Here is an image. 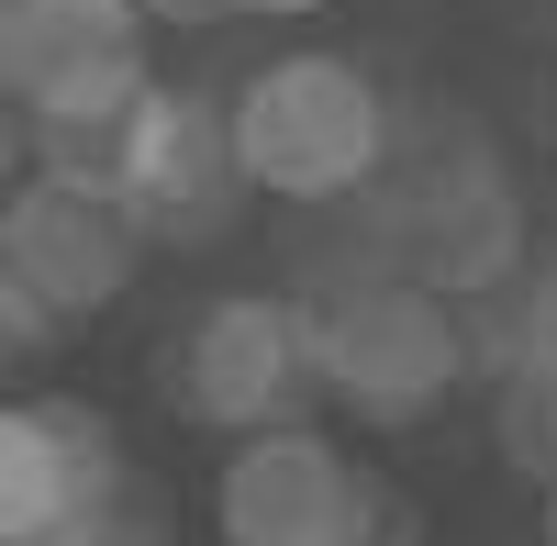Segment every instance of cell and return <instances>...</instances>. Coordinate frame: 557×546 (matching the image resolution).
Masks as SVG:
<instances>
[{"label":"cell","mask_w":557,"mask_h":546,"mask_svg":"<svg viewBox=\"0 0 557 546\" xmlns=\"http://www.w3.org/2000/svg\"><path fill=\"white\" fill-rule=\"evenodd\" d=\"M223 101H235V146H246L257 201H290V212H346L401 157V101L357 57H323V45L246 67Z\"/></svg>","instance_id":"cell-2"},{"label":"cell","mask_w":557,"mask_h":546,"mask_svg":"<svg viewBox=\"0 0 557 546\" xmlns=\"http://www.w3.org/2000/svg\"><path fill=\"white\" fill-rule=\"evenodd\" d=\"M546 357H557V346H546Z\"/></svg>","instance_id":"cell-15"},{"label":"cell","mask_w":557,"mask_h":546,"mask_svg":"<svg viewBox=\"0 0 557 546\" xmlns=\"http://www.w3.org/2000/svg\"><path fill=\"white\" fill-rule=\"evenodd\" d=\"M112 190L134 201V223H146L157 246H223L235 212L257 201L246 146H235V101H212V89H157V101L134 112V146H123Z\"/></svg>","instance_id":"cell-7"},{"label":"cell","mask_w":557,"mask_h":546,"mask_svg":"<svg viewBox=\"0 0 557 546\" xmlns=\"http://www.w3.org/2000/svg\"><path fill=\"white\" fill-rule=\"evenodd\" d=\"M246 12H268V23H301V12H323V0H246Z\"/></svg>","instance_id":"cell-13"},{"label":"cell","mask_w":557,"mask_h":546,"mask_svg":"<svg viewBox=\"0 0 557 546\" xmlns=\"http://www.w3.org/2000/svg\"><path fill=\"white\" fill-rule=\"evenodd\" d=\"M368 502V469L346 458L323 424H278L235 435V458L212 480V535L223 546H346Z\"/></svg>","instance_id":"cell-8"},{"label":"cell","mask_w":557,"mask_h":546,"mask_svg":"<svg viewBox=\"0 0 557 546\" xmlns=\"http://www.w3.org/2000/svg\"><path fill=\"white\" fill-rule=\"evenodd\" d=\"M146 223H134V201L112 190V178H67V167H23L12 212H0V280L34 290L57 324H101V312L146 280Z\"/></svg>","instance_id":"cell-5"},{"label":"cell","mask_w":557,"mask_h":546,"mask_svg":"<svg viewBox=\"0 0 557 546\" xmlns=\"http://www.w3.org/2000/svg\"><path fill=\"white\" fill-rule=\"evenodd\" d=\"M89 546H168V491H157V480H134V491H123V513L89 535Z\"/></svg>","instance_id":"cell-10"},{"label":"cell","mask_w":557,"mask_h":546,"mask_svg":"<svg viewBox=\"0 0 557 546\" xmlns=\"http://www.w3.org/2000/svg\"><path fill=\"white\" fill-rule=\"evenodd\" d=\"M346 212H357V257H380V268H401V280H424L446 301H491L535 268V223H524L513 167L446 112H401L391 178Z\"/></svg>","instance_id":"cell-1"},{"label":"cell","mask_w":557,"mask_h":546,"mask_svg":"<svg viewBox=\"0 0 557 546\" xmlns=\"http://www.w3.org/2000/svg\"><path fill=\"white\" fill-rule=\"evenodd\" d=\"M0 335H12L23 357H45V346H67V324H57V312H45L34 290H12V280H0Z\"/></svg>","instance_id":"cell-11"},{"label":"cell","mask_w":557,"mask_h":546,"mask_svg":"<svg viewBox=\"0 0 557 546\" xmlns=\"http://www.w3.org/2000/svg\"><path fill=\"white\" fill-rule=\"evenodd\" d=\"M301 301H312V335H323V390L368 424H424L491 369L480 312L424 290V280H401V268H380V257L301 280Z\"/></svg>","instance_id":"cell-3"},{"label":"cell","mask_w":557,"mask_h":546,"mask_svg":"<svg viewBox=\"0 0 557 546\" xmlns=\"http://www.w3.org/2000/svg\"><path fill=\"white\" fill-rule=\"evenodd\" d=\"M157 390L201 435H278L323 401V335L301 290H223L157 346Z\"/></svg>","instance_id":"cell-4"},{"label":"cell","mask_w":557,"mask_h":546,"mask_svg":"<svg viewBox=\"0 0 557 546\" xmlns=\"http://www.w3.org/2000/svg\"><path fill=\"white\" fill-rule=\"evenodd\" d=\"M546 546H557V480H546Z\"/></svg>","instance_id":"cell-14"},{"label":"cell","mask_w":557,"mask_h":546,"mask_svg":"<svg viewBox=\"0 0 557 546\" xmlns=\"http://www.w3.org/2000/svg\"><path fill=\"white\" fill-rule=\"evenodd\" d=\"M346 546H424V513H412L401 491L368 469V502H357V535H346Z\"/></svg>","instance_id":"cell-9"},{"label":"cell","mask_w":557,"mask_h":546,"mask_svg":"<svg viewBox=\"0 0 557 546\" xmlns=\"http://www.w3.org/2000/svg\"><path fill=\"white\" fill-rule=\"evenodd\" d=\"M146 12H157V23H235L246 0H146Z\"/></svg>","instance_id":"cell-12"},{"label":"cell","mask_w":557,"mask_h":546,"mask_svg":"<svg viewBox=\"0 0 557 546\" xmlns=\"http://www.w3.org/2000/svg\"><path fill=\"white\" fill-rule=\"evenodd\" d=\"M134 491L123 424L78 390H23L0 413V546H89Z\"/></svg>","instance_id":"cell-6"}]
</instances>
